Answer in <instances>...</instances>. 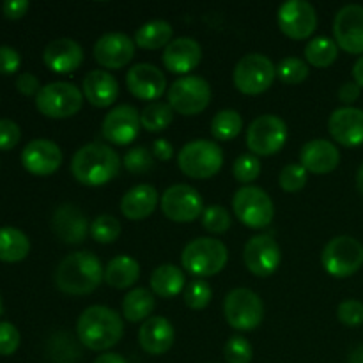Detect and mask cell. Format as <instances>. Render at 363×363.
<instances>
[{
    "mask_svg": "<svg viewBox=\"0 0 363 363\" xmlns=\"http://www.w3.org/2000/svg\"><path fill=\"white\" fill-rule=\"evenodd\" d=\"M105 279V268L92 252H74L64 257L55 269V286L71 296L96 291Z\"/></svg>",
    "mask_w": 363,
    "mask_h": 363,
    "instance_id": "6da1fadb",
    "label": "cell"
},
{
    "mask_svg": "<svg viewBox=\"0 0 363 363\" xmlns=\"http://www.w3.org/2000/svg\"><path fill=\"white\" fill-rule=\"evenodd\" d=\"M78 340L91 351H106L119 344L124 333L123 318L113 308L92 305L77 321Z\"/></svg>",
    "mask_w": 363,
    "mask_h": 363,
    "instance_id": "7a4b0ae2",
    "label": "cell"
},
{
    "mask_svg": "<svg viewBox=\"0 0 363 363\" xmlns=\"http://www.w3.org/2000/svg\"><path fill=\"white\" fill-rule=\"evenodd\" d=\"M119 170V155L106 144L84 145L71 160V172L84 186H103L117 177Z\"/></svg>",
    "mask_w": 363,
    "mask_h": 363,
    "instance_id": "3957f363",
    "label": "cell"
},
{
    "mask_svg": "<svg viewBox=\"0 0 363 363\" xmlns=\"http://www.w3.org/2000/svg\"><path fill=\"white\" fill-rule=\"evenodd\" d=\"M229 261V250L220 240L213 238H197L184 247L181 254L183 268L190 275L206 279L218 275Z\"/></svg>",
    "mask_w": 363,
    "mask_h": 363,
    "instance_id": "277c9868",
    "label": "cell"
},
{
    "mask_svg": "<svg viewBox=\"0 0 363 363\" xmlns=\"http://www.w3.org/2000/svg\"><path fill=\"white\" fill-rule=\"evenodd\" d=\"M177 165L191 179H209L222 170L223 151L211 140H191L177 155Z\"/></svg>",
    "mask_w": 363,
    "mask_h": 363,
    "instance_id": "5b68a950",
    "label": "cell"
},
{
    "mask_svg": "<svg viewBox=\"0 0 363 363\" xmlns=\"http://www.w3.org/2000/svg\"><path fill=\"white\" fill-rule=\"evenodd\" d=\"M84 92L69 82H52L43 85L35 96V106L50 119H67L80 112Z\"/></svg>",
    "mask_w": 363,
    "mask_h": 363,
    "instance_id": "8992f818",
    "label": "cell"
},
{
    "mask_svg": "<svg viewBox=\"0 0 363 363\" xmlns=\"http://www.w3.org/2000/svg\"><path fill=\"white\" fill-rule=\"evenodd\" d=\"M277 77L272 59L262 53H248L236 64L233 73L234 87L247 96H257L268 91Z\"/></svg>",
    "mask_w": 363,
    "mask_h": 363,
    "instance_id": "52a82bcc",
    "label": "cell"
},
{
    "mask_svg": "<svg viewBox=\"0 0 363 363\" xmlns=\"http://www.w3.org/2000/svg\"><path fill=\"white\" fill-rule=\"evenodd\" d=\"M321 264L335 279H347L363 266V245L353 236H337L326 243Z\"/></svg>",
    "mask_w": 363,
    "mask_h": 363,
    "instance_id": "ba28073f",
    "label": "cell"
},
{
    "mask_svg": "<svg viewBox=\"0 0 363 363\" xmlns=\"http://www.w3.org/2000/svg\"><path fill=\"white\" fill-rule=\"evenodd\" d=\"M225 321L240 332H252L264 319V303L257 293L245 287L233 289L223 301Z\"/></svg>",
    "mask_w": 363,
    "mask_h": 363,
    "instance_id": "9c48e42d",
    "label": "cell"
},
{
    "mask_svg": "<svg viewBox=\"0 0 363 363\" xmlns=\"http://www.w3.org/2000/svg\"><path fill=\"white\" fill-rule=\"evenodd\" d=\"M233 209L238 220L248 229H264L273 222L275 206L262 188L241 186L234 194Z\"/></svg>",
    "mask_w": 363,
    "mask_h": 363,
    "instance_id": "30bf717a",
    "label": "cell"
},
{
    "mask_svg": "<svg viewBox=\"0 0 363 363\" xmlns=\"http://www.w3.org/2000/svg\"><path fill=\"white\" fill-rule=\"evenodd\" d=\"M209 101H211V87L202 77L195 74L181 77L169 89V105L181 116H199L208 108Z\"/></svg>",
    "mask_w": 363,
    "mask_h": 363,
    "instance_id": "8fae6325",
    "label": "cell"
},
{
    "mask_svg": "<svg viewBox=\"0 0 363 363\" xmlns=\"http://www.w3.org/2000/svg\"><path fill=\"white\" fill-rule=\"evenodd\" d=\"M287 142V124L280 117L266 113L250 123L247 130V145L255 156L277 155Z\"/></svg>",
    "mask_w": 363,
    "mask_h": 363,
    "instance_id": "7c38bea8",
    "label": "cell"
},
{
    "mask_svg": "<svg viewBox=\"0 0 363 363\" xmlns=\"http://www.w3.org/2000/svg\"><path fill=\"white\" fill-rule=\"evenodd\" d=\"M160 206L163 215L177 223L194 222L204 213L201 194L188 184H174L167 188L160 199Z\"/></svg>",
    "mask_w": 363,
    "mask_h": 363,
    "instance_id": "4fadbf2b",
    "label": "cell"
},
{
    "mask_svg": "<svg viewBox=\"0 0 363 363\" xmlns=\"http://www.w3.org/2000/svg\"><path fill=\"white\" fill-rule=\"evenodd\" d=\"M243 261L248 272L264 279L279 269L280 262H282V250H280L279 243L273 240V236L259 234V236L250 238L245 245Z\"/></svg>",
    "mask_w": 363,
    "mask_h": 363,
    "instance_id": "5bb4252c",
    "label": "cell"
},
{
    "mask_svg": "<svg viewBox=\"0 0 363 363\" xmlns=\"http://www.w3.org/2000/svg\"><path fill=\"white\" fill-rule=\"evenodd\" d=\"M279 27L291 39H307L318 27V13L305 0H289L279 7Z\"/></svg>",
    "mask_w": 363,
    "mask_h": 363,
    "instance_id": "9a60e30c",
    "label": "cell"
},
{
    "mask_svg": "<svg viewBox=\"0 0 363 363\" xmlns=\"http://www.w3.org/2000/svg\"><path fill=\"white\" fill-rule=\"evenodd\" d=\"M140 126V112L131 105H119L105 116L101 133L112 144L128 145L137 140Z\"/></svg>",
    "mask_w": 363,
    "mask_h": 363,
    "instance_id": "2e32d148",
    "label": "cell"
},
{
    "mask_svg": "<svg viewBox=\"0 0 363 363\" xmlns=\"http://www.w3.org/2000/svg\"><path fill=\"white\" fill-rule=\"evenodd\" d=\"M333 35L337 46L347 53H363V6H344L333 20Z\"/></svg>",
    "mask_w": 363,
    "mask_h": 363,
    "instance_id": "e0dca14e",
    "label": "cell"
},
{
    "mask_svg": "<svg viewBox=\"0 0 363 363\" xmlns=\"http://www.w3.org/2000/svg\"><path fill=\"white\" fill-rule=\"evenodd\" d=\"M21 165L34 176H52L62 165V151L48 138H35L21 151Z\"/></svg>",
    "mask_w": 363,
    "mask_h": 363,
    "instance_id": "ac0fdd59",
    "label": "cell"
},
{
    "mask_svg": "<svg viewBox=\"0 0 363 363\" xmlns=\"http://www.w3.org/2000/svg\"><path fill=\"white\" fill-rule=\"evenodd\" d=\"M135 39L121 32H108L101 35L94 45V59L106 69H121L128 66L135 57Z\"/></svg>",
    "mask_w": 363,
    "mask_h": 363,
    "instance_id": "d6986e66",
    "label": "cell"
},
{
    "mask_svg": "<svg viewBox=\"0 0 363 363\" xmlns=\"http://www.w3.org/2000/svg\"><path fill=\"white\" fill-rule=\"evenodd\" d=\"M128 91L142 101L155 103L167 91V78L160 67L152 64H135L126 73Z\"/></svg>",
    "mask_w": 363,
    "mask_h": 363,
    "instance_id": "ffe728a7",
    "label": "cell"
},
{
    "mask_svg": "<svg viewBox=\"0 0 363 363\" xmlns=\"http://www.w3.org/2000/svg\"><path fill=\"white\" fill-rule=\"evenodd\" d=\"M52 229L62 243L78 245L91 234V223L78 206L62 204L53 213Z\"/></svg>",
    "mask_w": 363,
    "mask_h": 363,
    "instance_id": "44dd1931",
    "label": "cell"
},
{
    "mask_svg": "<svg viewBox=\"0 0 363 363\" xmlns=\"http://www.w3.org/2000/svg\"><path fill=\"white\" fill-rule=\"evenodd\" d=\"M328 131L335 142L344 147H358L363 144V110L342 106L333 110L328 119Z\"/></svg>",
    "mask_w": 363,
    "mask_h": 363,
    "instance_id": "7402d4cb",
    "label": "cell"
},
{
    "mask_svg": "<svg viewBox=\"0 0 363 363\" xmlns=\"http://www.w3.org/2000/svg\"><path fill=\"white\" fill-rule=\"evenodd\" d=\"M46 67L53 73L67 74L77 71L84 62V48L74 39L59 38L48 43L43 52Z\"/></svg>",
    "mask_w": 363,
    "mask_h": 363,
    "instance_id": "603a6c76",
    "label": "cell"
},
{
    "mask_svg": "<svg viewBox=\"0 0 363 363\" xmlns=\"http://www.w3.org/2000/svg\"><path fill=\"white\" fill-rule=\"evenodd\" d=\"M162 59L170 73L188 77L201 64L202 48L194 38H177L167 46Z\"/></svg>",
    "mask_w": 363,
    "mask_h": 363,
    "instance_id": "cb8c5ba5",
    "label": "cell"
},
{
    "mask_svg": "<svg viewBox=\"0 0 363 363\" xmlns=\"http://www.w3.org/2000/svg\"><path fill=\"white\" fill-rule=\"evenodd\" d=\"M301 165L311 174H330L339 167L340 152L333 142L325 138H315L307 142L300 152Z\"/></svg>",
    "mask_w": 363,
    "mask_h": 363,
    "instance_id": "d4e9b609",
    "label": "cell"
},
{
    "mask_svg": "<svg viewBox=\"0 0 363 363\" xmlns=\"http://www.w3.org/2000/svg\"><path fill=\"white\" fill-rule=\"evenodd\" d=\"M174 339H176V333H174L172 323L162 315L149 318L138 330V344L145 353L152 357L165 354L172 347Z\"/></svg>",
    "mask_w": 363,
    "mask_h": 363,
    "instance_id": "484cf974",
    "label": "cell"
},
{
    "mask_svg": "<svg viewBox=\"0 0 363 363\" xmlns=\"http://www.w3.org/2000/svg\"><path fill=\"white\" fill-rule=\"evenodd\" d=\"M84 98L98 108H108L119 96V84L108 71H89L82 84Z\"/></svg>",
    "mask_w": 363,
    "mask_h": 363,
    "instance_id": "4316f807",
    "label": "cell"
},
{
    "mask_svg": "<svg viewBox=\"0 0 363 363\" xmlns=\"http://www.w3.org/2000/svg\"><path fill=\"white\" fill-rule=\"evenodd\" d=\"M158 191L151 184H138L126 191L121 201V213L130 220H144L155 213L158 206Z\"/></svg>",
    "mask_w": 363,
    "mask_h": 363,
    "instance_id": "83f0119b",
    "label": "cell"
},
{
    "mask_svg": "<svg viewBox=\"0 0 363 363\" xmlns=\"http://www.w3.org/2000/svg\"><path fill=\"white\" fill-rule=\"evenodd\" d=\"M140 279V264L130 255H117L106 264L105 282L113 289H128Z\"/></svg>",
    "mask_w": 363,
    "mask_h": 363,
    "instance_id": "f1b7e54d",
    "label": "cell"
},
{
    "mask_svg": "<svg viewBox=\"0 0 363 363\" xmlns=\"http://www.w3.org/2000/svg\"><path fill=\"white\" fill-rule=\"evenodd\" d=\"M151 289L160 298H174L186 289L183 269L176 264H162L152 272Z\"/></svg>",
    "mask_w": 363,
    "mask_h": 363,
    "instance_id": "f546056e",
    "label": "cell"
},
{
    "mask_svg": "<svg viewBox=\"0 0 363 363\" xmlns=\"http://www.w3.org/2000/svg\"><path fill=\"white\" fill-rule=\"evenodd\" d=\"M172 25L165 20H151L135 32V45L144 50H158L172 43Z\"/></svg>",
    "mask_w": 363,
    "mask_h": 363,
    "instance_id": "4dcf8cb0",
    "label": "cell"
},
{
    "mask_svg": "<svg viewBox=\"0 0 363 363\" xmlns=\"http://www.w3.org/2000/svg\"><path fill=\"white\" fill-rule=\"evenodd\" d=\"M155 294L145 287H135L124 296L123 315L130 323L147 321L155 311Z\"/></svg>",
    "mask_w": 363,
    "mask_h": 363,
    "instance_id": "1f68e13d",
    "label": "cell"
},
{
    "mask_svg": "<svg viewBox=\"0 0 363 363\" xmlns=\"http://www.w3.org/2000/svg\"><path fill=\"white\" fill-rule=\"evenodd\" d=\"M30 252V241L27 234L14 227L0 229V261L20 262Z\"/></svg>",
    "mask_w": 363,
    "mask_h": 363,
    "instance_id": "d6a6232c",
    "label": "cell"
},
{
    "mask_svg": "<svg viewBox=\"0 0 363 363\" xmlns=\"http://www.w3.org/2000/svg\"><path fill=\"white\" fill-rule=\"evenodd\" d=\"M339 57V46L333 39L325 38H314L311 43L305 46V59L311 66L314 67H328Z\"/></svg>",
    "mask_w": 363,
    "mask_h": 363,
    "instance_id": "836d02e7",
    "label": "cell"
},
{
    "mask_svg": "<svg viewBox=\"0 0 363 363\" xmlns=\"http://www.w3.org/2000/svg\"><path fill=\"white\" fill-rule=\"evenodd\" d=\"M241 130H243V119L240 112L233 108L220 110L211 119V133L216 140H233L241 133Z\"/></svg>",
    "mask_w": 363,
    "mask_h": 363,
    "instance_id": "e575fe53",
    "label": "cell"
},
{
    "mask_svg": "<svg viewBox=\"0 0 363 363\" xmlns=\"http://www.w3.org/2000/svg\"><path fill=\"white\" fill-rule=\"evenodd\" d=\"M174 119V110L169 103L155 101L149 103L144 110L140 112V123L142 128L151 133H158V131L167 130Z\"/></svg>",
    "mask_w": 363,
    "mask_h": 363,
    "instance_id": "d590c367",
    "label": "cell"
},
{
    "mask_svg": "<svg viewBox=\"0 0 363 363\" xmlns=\"http://www.w3.org/2000/svg\"><path fill=\"white\" fill-rule=\"evenodd\" d=\"M121 236V222L112 215H99L91 223V238L96 243L110 245L116 243Z\"/></svg>",
    "mask_w": 363,
    "mask_h": 363,
    "instance_id": "8d00e7d4",
    "label": "cell"
},
{
    "mask_svg": "<svg viewBox=\"0 0 363 363\" xmlns=\"http://www.w3.org/2000/svg\"><path fill=\"white\" fill-rule=\"evenodd\" d=\"M277 77L287 85H298L308 78V64L298 57H286L277 66Z\"/></svg>",
    "mask_w": 363,
    "mask_h": 363,
    "instance_id": "74e56055",
    "label": "cell"
},
{
    "mask_svg": "<svg viewBox=\"0 0 363 363\" xmlns=\"http://www.w3.org/2000/svg\"><path fill=\"white\" fill-rule=\"evenodd\" d=\"M184 303L191 311H202L209 305L213 298V291L209 287V284L206 280H194L191 284H188L186 289H184Z\"/></svg>",
    "mask_w": 363,
    "mask_h": 363,
    "instance_id": "f35d334b",
    "label": "cell"
},
{
    "mask_svg": "<svg viewBox=\"0 0 363 363\" xmlns=\"http://www.w3.org/2000/svg\"><path fill=\"white\" fill-rule=\"evenodd\" d=\"M233 220L229 211L222 206H209L202 213V227L211 234H223L230 229Z\"/></svg>",
    "mask_w": 363,
    "mask_h": 363,
    "instance_id": "ab89813d",
    "label": "cell"
},
{
    "mask_svg": "<svg viewBox=\"0 0 363 363\" xmlns=\"http://www.w3.org/2000/svg\"><path fill=\"white\" fill-rule=\"evenodd\" d=\"M233 174L236 177V181H240L241 184H247L250 186V183H254L255 179L261 174V162L255 155H241L238 156L236 162L233 165Z\"/></svg>",
    "mask_w": 363,
    "mask_h": 363,
    "instance_id": "60d3db41",
    "label": "cell"
},
{
    "mask_svg": "<svg viewBox=\"0 0 363 363\" xmlns=\"http://www.w3.org/2000/svg\"><path fill=\"white\" fill-rule=\"evenodd\" d=\"M223 357L227 363H250L254 358V347L245 337L234 335L227 340Z\"/></svg>",
    "mask_w": 363,
    "mask_h": 363,
    "instance_id": "b9f144b4",
    "label": "cell"
},
{
    "mask_svg": "<svg viewBox=\"0 0 363 363\" xmlns=\"http://www.w3.org/2000/svg\"><path fill=\"white\" fill-rule=\"evenodd\" d=\"M308 172L303 169L301 163H289L282 169L279 177L280 188L284 191H289V194H294V191L303 190V186L307 184Z\"/></svg>",
    "mask_w": 363,
    "mask_h": 363,
    "instance_id": "7bdbcfd3",
    "label": "cell"
},
{
    "mask_svg": "<svg viewBox=\"0 0 363 363\" xmlns=\"http://www.w3.org/2000/svg\"><path fill=\"white\" fill-rule=\"evenodd\" d=\"M124 165L131 174H147L155 167V156H152V151L138 145L126 152Z\"/></svg>",
    "mask_w": 363,
    "mask_h": 363,
    "instance_id": "ee69618b",
    "label": "cell"
},
{
    "mask_svg": "<svg viewBox=\"0 0 363 363\" xmlns=\"http://www.w3.org/2000/svg\"><path fill=\"white\" fill-rule=\"evenodd\" d=\"M337 318L347 328L363 325V303L358 300H346L337 307Z\"/></svg>",
    "mask_w": 363,
    "mask_h": 363,
    "instance_id": "f6af8a7d",
    "label": "cell"
},
{
    "mask_svg": "<svg viewBox=\"0 0 363 363\" xmlns=\"http://www.w3.org/2000/svg\"><path fill=\"white\" fill-rule=\"evenodd\" d=\"M20 332L13 323H0V354L2 357H11L20 347Z\"/></svg>",
    "mask_w": 363,
    "mask_h": 363,
    "instance_id": "bcb514c9",
    "label": "cell"
},
{
    "mask_svg": "<svg viewBox=\"0 0 363 363\" xmlns=\"http://www.w3.org/2000/svg\"><path fill=\"white\" fill-rule=\"evenodd\" d=\"M21 138L20 126L11 119H0V151L16 147Z\"/></svg>",
    "mask_w": 363,
    "mask_h": 363,
    "instance_id": "7dc6e473",
    "label": "cell"
},
{
    "mask_svg": "<svg viewBox=\"0 0 363 363\" xmlns=\"http://www.w3.org/2000/svg\"><path fill=\"white\" fill-rule=\"evenodd\" d=\"M21 57L11 46H0V74H13L20 69Z\"/></svg>",
    "mask_w": 363,
    "mask_h": 363,
    "instance_id": "c3c4849f",
    "label": "cell"
},
{
    "mask_svg": "<svg viewBox=\"0 0 363 363\" xmlns=\"http://www.w3.org/2000/svg\"><path fill=\"white\" fill-rule=\"evenodd\" d=\"M16 89L18 92H21L23 96H38V92L41 91V85L35 74L32 73H21L16 78Z\"/></svg>",
    "mask_w": 363,
    "mask_h": 363,
    "instance_id": "681fc988",
    "label": "cell"
},
{
    "mask_svg": "<svg viewBox=\"0 0 363 363\" xmlns=\"http://www.w3.org/2000/svg\"><path fill=\"white\" fill-rule=\"evenodd\" d=\"M360 92H362V87L357 84V82H346V84L340 85L337 96H339V99L344 103V105L350 106L360 98Z\"/></svg>",
    "mask_w": 363,
    "mask_h": 363,
    "instance_id": "f907efd6",
    "label": "cell"
},
{
    "mask_svg": "<svg viewBox=\"0 0 363 363\" xmlns=\"http://www.w3.org/2000/svg\"><path fill=\"white\" fill-rule=\"evenodd\" d=\"M27 11H28L27 0H9V2L2 4L4 16L9 18V20H18V18L25 16Z\"/></svg>",
    "mask_w": 363,
    "mask_h": 363,
    "instance_id": "816d5d0a",
    "label": "cell"
},
{
    "mask_svg": "<svg viewBox=\"0 0 363 363\" xmlns=\"http://www.w3.org/2000/svg\"><path fill=\"white\" fill-rule=\"evenodd\" d=\"M152 156L158 158L160 162H169V160L174 156L172 144H170L169 140H165V138H158V140H155V144H152Z\"/></svg>",
    "mask_w": 363,
    "mask_h": 363,
    "instance_id": "f5cc1de1",
    "label": "cell"
},
{
    "mask_svg": "<svg viewBox=\"0 0 363 363\" xmlns=\"http://www.w3.org/2000/svg\"><path fill=\"white\" fill-rule=\"evenodd\" d=\"M94 363H126V360L117 353H105V354H99V357L94 360Z\"/></svg>",
    "mask_w": 363,
    "mask_h": 363,
    "instance_id": "db71d44e",
    "label": "cell"
},
{
    "mask_svg": "<svg viewBox=\"0 0 363 363\" xmlns=\"http://www.w3.org/2000/svg\"><path fill=\"white\" fill-rule=\"evenodd\" d=\"M353 78L358 85L363 89V55L354 62L353 66Z\"/></svg>",
    "mask_w": 363,
    "mask_h": 363,
    "instance_id": "11a10c76",
    "label": "cell"
},
{
    "mask_svg": "<svg viewBox=\"0 0 363 363\" xmlns=\"http://www.w3.org/2000/svg\"><path fill=\"white\" fill-rule=\"evenodd\" d=\"M350 363H363V346H358L357 350L351 353Z\"/></svg>",
    "mask_w": 363,
    "mask_h": 363,
    "instance_id": "9f6ffc18",
    "label": "cell"
},
{
    "mask_svg": "<svg viewBox=\"0 0 363 363\" xmlns=\"http://www.w3.org/2000/svg\"><path fill=\"white\" fill-rule=\"evenodd\" d=\"M357 186H358V190H360L363 194V163H362L360 169H358V172H357Z\"/></svg>",
    "mask_w": 363,
    "mask_h": 363,
    "instance_id": "6f0895ef",
    "label": "cell"
},
{
    "mask_svg": "<svg viewBox=\"0 0 363 363\" xmlns=\"http://www.w3.org/2000/svg\"><path fill=\"white\" fill-rule=\"evenodd\" d=\"M0 315H2V298H0Z\"/></svg>",
    "mask_w": 363,
    "mask_h": 363,
    "instance_id": "680465c9",
    "label": "cell"
}]
</instances>
